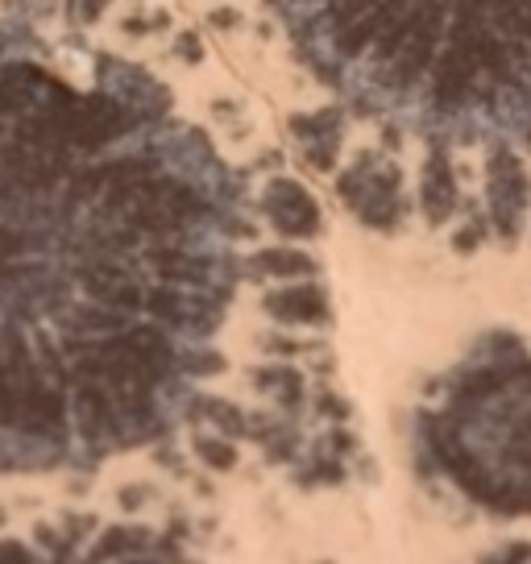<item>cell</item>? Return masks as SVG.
I'll return each mask as SVG.
<instances>
[{
    "label": "cell",
    "instance_id": "obj_1",
    "mask_svg": "<svg viewBox=\"0 0 531 564\" xmlns=\"http://www.w3.org/2000/svg\"><path fill=\"white\" fill-rule=\"evenodd\" d=\"M246 175L154 70L0 21V474L159 444L220 373Z\"/></svg>",
    "mask_w": 531,
    "mask_h": 564
},
{
    "label": "cell",
    "instance_id": "obj_2",
    "mask_svg": "<svg viewBox=\"0 0 531 564\" xmlns=\"http://www.w3.org/2000/svg\"><path fill=\"white\" fill-rule=\"evenodd\" d=\"M349 108L427 141H531V0H270Z\"/></svg>",
    "mask_w": 531,
    "mask_h": 564
},
{
    "label": "cell",
    "instance_id": "obj_3",
    "mask_svg": "<svg viewBox=\"0 0 531 564\" xmlns=\"http://www.w3.org/2000/svg\"><path fill=\"white\" fill-rule=\"evenodd\" d=\"M420 457L495 519H531V345L490 336L420 411Z\"/></svg>",
    "mask_w": 531,
    "mask_h": 564
},
{
    "label": "cell",
    "instance_id": "obj_4",
    "mask_svg": "<svg viewBox=\"0 0 531 564\" xmlns=\"http://www.w3.org/2000/svg\"><path fill=\"white\" fill-rule=\"evenodd\" d=\"M340 204L373 232H394L408 220V183L403 166L387 150H361L337 178Z\"/></svg>",
    "mask_w": 531,
    "mask_h": 564
},
{
    "label": "cell",
    "instance_id": "obj_5",
    "mask_svg": "<svg viewBox=\"0 0 531 564\" xmlns=\"http://www.w3.org/2000/svg\"><path fill=\"white\" fill-rule=\"evenodd\" d=\"M531 208L528 162L514 154V145L495 141L486 154V225L502 246H519Z\"/></svg>",
    "mask_w": 531,
    "mask_h": 564
},
{
    "label": "cell",
    "instance_id": "obj_6",
    "mask_svg": "<svg viewBox=\"0 0 531 564\" xmlns=\"http://www.w3.org/2000/svg\"><path fill=\"white\" fill-rule=\"evenodd\" d=\"M262 212H266V220L283 232V237H300V241L316 237L319 225H324L316 195L286 175L270 178L262 187Z\"/></svg>",
    "mask_w": 531,
    "mask_h": 564
},
{
    "label": "cell",
    "instance_id": "obj_7",
    "mask_svg": "<svg viewBox=\"0 0 531 564\" xmlns=\"http://www.w3.org/2000/svg\"><path fill=\"white\" fill-rule=\"evenodd\" d=\"M345 133H349L345 108H316V112H300L291 121V138L300 141V154L307 159L312 171H333L337 166Z\"/></svg>",
    "mask_w": 531,
    "mask_h": 564
},
{
    "label": "cell",
    "instance_id": "obj_8",
    "mask_svg": "<svg viewBox=\"0 0 531 564\" xmlns=\"http://www.w3.org/2000/svg\"><path fill=\"white\" fill-rule=\"evenodd\" d=\"M420 212H424L427 225H448L460 212L457 166L448 159V145L444 141H432L424 171H420Z\"/></svg>",
    "mask_w": 531,
    "mask_h": 564
},
{
    "label": "cell",
    "instance_id": "obj_9",
    "mask_svg": "<svg viewBox=\"0 0 531 564\" xmlns=\"http://www.w3.org/2000/svg\"><path fill=\"white\" fill-rule=\"evenodd\" d=\"M262 312L279 324H328L333 307H328V291L316 282V274L307 279H286L283 286H270L262 295Z\"/></svg>",
    "mask_w": 531,
    "mask_h": 564
},
{
    "label": "cell",
    "instance_id": "obj_10",
    "mask_svg": "<svg viewBox=\"0 0 531 564\" xmlns=\"http://www.w3.org/2000/svg\"><path fill=\"white\" fill-rule=\"evenodd\" d=\"M249 270H258L266 279H307V274H316L319 265H316V258L303 253V249L274 246V249L253 253V258H249Z\"/></svg>",
    "mask_w": 531,
    "mask_h": 564
},
{
    "label": "cell",
    "instance_id": "obj_11",
    "mask_svg": "<svg viewBox=\"0 0 531 564\" xmlns=\"http://www.w3.org/2000/svg\"><path fill=\"white\" fill-rule=\"evenodd\" d=\"M258 390H262L266 399H274V403L283 406V415L291 411H300L303 406V373L291 370V366H270V370L258 373Z\"/></svg>",
    "mask_w": 531,
    "mask_h": 564
},
{
    "label": "cell",
    "instance_id": "obj_12",
    "mask_svg": "<svg viewBox=\"0 0 531 564\" xmlns=\"http://www.w3.org/2000/svg\"><path fill=\"white\" fill-rule=\"evenodd\" d=\"M108 4H112V0H63L67 21H72V25H79V30H88V25H96V21L105 18Z\"/></svg>",
    "mask_w": 531,
    "mask_h": 564
},
{
    "label": "cell",
    "instance_id": "obj_13",
    "mask_svg": "<svg viewBox=\"0 0 531 564\" xmlns=\"http://www.w3.org/2000/svg\"><path fill=\"white\" fill-rule=\"evenodd\" d=\"M195 453H199V460H208L213 469H232V460H237V448H232L225 436H208V441L195 444Z\"/></svg>",
    "mask_w": 531,
    "mask_h": 564
},
{
    "label": "cell",
    "instance_id": "obj_14",
    "mask_svg": "<svg viewBox=\"0 0 531 564\" xmlns=\"http://www.w3.org/2000/svg\"><path fill=\"white\" fill-rule=\"evenodd\" d=\"M481 241H486V220H481V216H469V220H465V229H460L457 237H453V246H457L460 253L478 249Z\"/></svg>",
    "mask_w": 531,
    "mask_h": 564
},
{
    "label": "cell",
    "instance_id": "obj_15",
    "mask_svg": "<svg viewBox=\"0 0 531 564\" xmlns=\"http://www.w3.org/2000/svg\"><path fill=\"white\" fill-rule=\"evenodd\" d=\"M175 54H178V58H187V63H195V58H199V51H195V37H183Z\"/></svg>",
    "mask_w": 531,
    "mask_h": 564
}]
</instances>
